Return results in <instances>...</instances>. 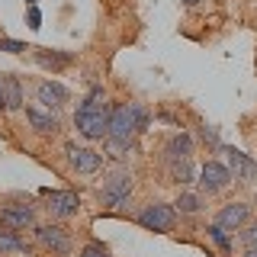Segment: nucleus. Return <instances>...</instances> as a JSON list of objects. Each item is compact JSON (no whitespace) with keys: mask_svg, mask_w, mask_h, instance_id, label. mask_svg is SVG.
I'll return each instance as SVG.
<instances>
[{"mask_svg":"<svg viewBox=\"0 0 257 257\" xmlns=\"http://www.w3.org/2000/svg\"><path fill=\"white\" fill-rule=\"evenodd\" d=\"M109 112H112V106L106 103V90H103V87H93L74 112V128L90 142L106 139L109 135Z\"/></svg>","mask_w":257,"mask_h":257,"instance_id":"f257e3e1","label":"nucleus"},{"mask_svg":"<svg viewBox=\"0 0 257 257\" xmlns=\"http://www.w3.org/2000/svg\"><path fill=\"white\" fill-rule=\"evenodd\" d=\"M148 109L142 103H116L109 112V135L132 142L139 132H148Z\"/></svg>","mask_w":257,"mask_h":257,"instance_id":"f03ea898","label":"nucleus"},{"mask_svg":"<svg viewBox=\"0 0 257 257\" xmlns=\"http://www.w3.org/2000/svg\"><path fill=\"white\" fill-rule=\"evenodd\" d=\"M132 171H125V167H119V171H112L106 180H103L100 193H96V199H100V206L106 209H125L132 203Z\"/></svg>","mask_w":257,"mask_h":257,"instance_id":"7ed1b4c3","label":"nucleus"},{"mask_svg":"<svg viewBox=\"0 0 257 257\" xmlns=\"http://www.w3.org/2000/svg\"><path fill=\"white\" fill-rule=\"evenodd\" d=\"M32 235H36V244L42 247L48 254H58V257H68L74 251V241H71V231L61 228V225H36L32 228Z\"/></svg>","mask_w":257,"mask_h":257,"instance_id":"20e7f679","label":"nucleus"},{"mask_svg":"<svg viewBox=\"0 0 257 257\" xmlns=\"http://www.w3.org/2000/svg\"><path fill=\"white\" fill-rule=\"evenodd\" d=\"M139 225L148 231H174L177 225V206L174 203H148L139 212Z\"/></svg>","mask_w":257,"mask_h":257,"instance_id":"39448f33","label":"nucleus"},{"mask_svg":"<svg viewBox=\"0 0 257 257\" xmlns=\"http://www.w3.org/2000/svg\"><path fill=\"white\" fill-rule=\"evenodd\" d=\"M45 196V209L55 219H74L80 212V196L74 190H42Z\"/></svg>","mask_w":257,"mask_h":257,"instance_id":"423d86ee","label":"nucleus"},{"mask_svg":"<svg viewBox=\"0 0 257 257\" xmlns=\"http://www.w3.org/2000/svg\"><path fill=\"white\" fill-rule=\"evenodd\" d=\"M64 158H68V164H71L74 174H96L103 167V155H100V151L80 148V145H74V142L64 145Z\"/></svg>","mask_w":257,"mask_h":257,"instance_id":"0eeeda50","label":"nucleus"},{"mask_svg":"<svg viewBox=\"0 0 257 257\" xmlns=\"http://www.w3.org/2000/svg\"><path fill=\"white\" fill-rule=\"evenodd\" d=\"M215 151H222V155L228 158V171H231L235 180H241V183L257 180V161L251 155H244V151H238V148H228V145H219Z\"/></svg>","mask_w":257,"mask_h":257,"instance_id":"6e6552de","label":"nucleus"},{"mask_svg":"<svg viewBox=\"0 0 257 257\" xmlns=\"http://www.w3.org/2000/svg\"><path fill=\"white\" fill-rule=\"evenodd\" d=\"M231 180H235V177H231L228 164H219V161H206V164L199 167V187H203V193H222Z\"/></svg>","mask_w":257,"mask_h":257,"instance_id":"1a4fd4ad","label":"nucleus"},{"mask_svg":"<svg viewBox=\"0 0 257 257\" xmlns=\"http://www.w3.org/2000/svg\"><path fill=\"white\" fill-rule=\"evenodd\" d=\"M0 225H7V228H36V209L32 206H20V203H10L0 209Z\"/></svg>","mask_w":257,"mask_h":257,"instance_id":"9d476101","label":"nucleus"},{"mask_svg":"<svg viewBox=\"0 0 257 257\" xmlns=\"http://www.w3.org/2000/svg\"><path fill=\"white\" fill-rule=\"evenodd\" d=\"M247 219H251V206L247 203H228L215 212V225H222V228H228V231L244 228Z\"/></svg>","mask_w":257,"mask_h":257,"instance_id":"9b49d317","label":"nucleus"},{"mask_svg":"<svg viewBox=\"0 0 257 257\" xmlns=\"http://www.w3.org/2000/svg\"><path fill=\"white\" fill-rule=\"evenodd\" d=\"M36 100L42 103V106H48V109H61L64 103L71 100V93H68L64 84H58V80H42V84L36 87Z\"/></svg>","mask_w":257,"mask_h":257,"instance_id":"f8f14e48","label":"nucleus"},{"mask_svg":"<svg viewBox=\"0 0 257 257\" xmlns=\"http://www.w3.org/2000/svg\"><path fill=\"white\" fill-rule=\"evenodd\" d=\"M26 119H29V125L36 128L39 135H55L61 128V122H58V116H55V109H48V106H26Z\"/></svg>","mask_w":257,"mask_h":257,"instance_id":"ddd939ff","label":"nucleus"},{"mask_svg":"<svg viewBox=\"0 0 257 257\" xmlns=\"http://www.w3.org/2000/svg\"><path fill=\"white\" fill-rule=\"evenodd\" d=\"M32 58L39 68L45 71H64L68 64H74V52H58V48H32Z\"/></svg>","mask_w":257,"mask_h":257,"instance_id":"4468645a","label":"nucleus"},{"mask_svg":"<svg viewBox=\"0 0 257 257\" xmlns=\"http://www.w3.org/2000/svg\"><path fill=\"white\" fill-rule=\"evenodd\" d=\"M190 158H193V139L187 132L171 135L167 145H164V161L167 164H177V161H190Z\"/></svg>","mask_w":257,"mask_h":257,"instance_id":"2eb2a0df","label":"nucleus"},{"mask_svg":"<svg viewBox=\"0 0 257 257\" xmlns=\"http://www.w3.org/2000/svg\"><path fill=\"white\" fill-rule=\"evenodd\" d=\"M132 155H135V142H128V139H112V135H106V139H103V158L116 161V164H125Z\"/></svg>","mask_w":257,"mask_h":257,"instance_id":"dca6fc26","label":"nucleus"},{"mask_svg":"<svg viewBox=\"0 0 257 257\" xmlns=\"http://www.w3.org/2000/svg\"><path fill=\"white\" fill-rule=\"evenodd\" d=\"M13 254H29V244L16 235V228L0 225V257H13Z\"/></svg>","mask_w":257,"mask_h":257,"instance_id":"f3484780","label":"nucleus"},{"mask_svg":"<svg viewBox=\"0 0 257 257\" xmlns=\"http://www.w3.org/2000/svg\"><path fill=\"white\" fill-rule=\"evenodd\" d=\"M4 77V103H7V109H23V84H20V77H13V74H0Z\"/></svg>","mask_w":257,"mask_h":257,"instance_id":"a211bd4d","label":"nucleus"},{"mask_svg":"<svg viewBox=\"0 0 257 257\" xmlns=\"http://www.w3.org/2000/svg\"><path fill=\"white\" fill-rule=\"evenodd\" d=\"M174 206H177L180 215H196L199 209H203V196H199V193H180Z\"/></svg>","mask_w":257,"mask_h":257,"instance_id":"6ab92c4d","label":"nucleus"},{"mask_svg":"<svg viewBox=\"0 0 257 257\" xmlns=\"http://www.w3.org/2000/svg\"><path fill=\"white\" fill-rule=\"evenodd\" d=\"M196 167H193V161H177V164H171V180L174 183H193L196 180Z\"/></svg>","mask_w":257,"mask_h":257,"instance_id":"aec40b11","label":"nucleus"},{"mask_svg":"<svg viewBox=\"0 0 257 257\" xmlns=\"http://www.w3.org/2000/svg\"><path fill=\"white\" fill-rule=\"evenodd\" d=\"M206 235L212 238V241H215V244L222 247L225 254H231V244H235V241L228 238V228H222V225H215V222H212V225H209V228H206Z\"/></svg>","mask_w":257,"mask_h":257,"instance_id":"412c9836","label":"nucleus"},{"mask_svg":"<svg viewBox=\"0 0 257 257\" xmlns=\"http://www.w3.org/2000/svg\"><path fill=\"white\" fill-rule=\"evenodd\" d=\"M0 52H10V55H20V52H26V45H23L20 39H7V36H0Z\"/></svg>","mask_w":257,"mask_h":257,"instance_id":"4be33fe9","label":"nucleus"},{"mask_svg":"<svg viewBox=\"0 0 257 257\" xmlns=\"http://www.w3.org/2000/svg\"><path fill=\"white\" fill-rule=\"evenodd\" d=\"M199 135H203V142L209 145V148H219V145H222L219 142V132H215L212 125H203V128H199Z\"/></svg>","mask_w":257,"mask_h":257,"instance_id":"5701e85b","label":"nucleus"},{"mask_svg":"<svg viewBox=\"0 0 257 257\" xmlns=\"http://www.w3.org/2000/svg\"><path fill=\"white\" fill-rule=\"evenodd\" d=\"M80 257H112L103 244H87L84 251H80Z\"/></svg>","mask_w":257,"mask_h":257,"instance_id":"b1692460","label":"nucleus"},{"mask_svg":"<svg viewBox=\"0 0 257 257\" xmlns=\"http://www.w3.org/2000/svg\"><path fill=\"white\" fill-rule=\"evenodd\" d=\"M241 244H244V247H257V225L241 231Z\"/></svg>","mask_w":257,"mask_h":257,"instance_id":"393cba45","label":"nucleus"},{"mask_svg":"<svg viewBox=\"0 0 257 257\" xmlns=\"http://www.w3.org/2000/svg\"><path fill=\"white\" fill-rule=\"evenodd\" d=\"M29 26H32V29H39V26H42V13H39L36 7H29Z\"/></svg>","mask_w":257,"mask_h":257,"instance_id":"a878e982","label":"nucleus"},{"mask_svg":"<svg viewBox=\"0 0 257 257\" xmlns=\"http://www.w3.org/2000/svg\"><path fill=\"white\" fill-rule=\"evenodd\" d=\"M0 112H7V103H4V77H0Z\"/></svg>","mask_w":257,"mask_h":257,"instance_id":"bb28decb","label":"nucleus"},{"mask_svg":"<svg viewBox=\"0 0 257 257\" xmlns=\"http://www.w3.org/2000/svg\"><path fill=\"white\" fill-rule=\"evenodd\" d=\"M244 257H257V247H244Z\"/></svg>","mask_w":257,"mask_h":257,"instance_id":"cd10ccee","label":"nucleus"},{"mask_svg":"<svg viewBox=\"0 0 257 257\" xmlns=\"http://www.w3.org/2000/svg\"><path fill=\"white\" fill-rule=\"evenodd\" d=\"M183 4H187V7H196V4H199V0H183Z\"/></svg>","mask_w":257,"mask_h":257,"instance_id":"c85d7f7f","label":"nucleus"},{"mask_svg":"<svg viewBox=\"0 0 257 257\" xmlns=\"http://www.w3.org/2000/svg\"><path fill=\"white\" fill-rule=\"evenodd\" d=\"M26 4H36V0H26Z\"/></svg>","mask_w":257,"mask_h":257,"instance_id":"c756f323","label":"nucleus"}]
</instances>
